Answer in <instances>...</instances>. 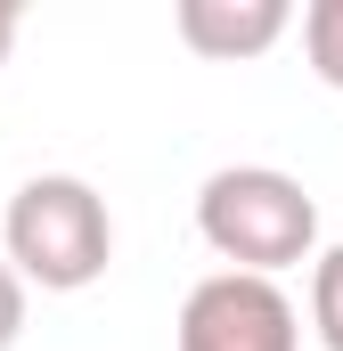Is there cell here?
I'll return each instance as SVG.
<instances>
[{"instance_id":"obj_2","label":"cell","mask_w":343,"mask_h":351,"mask_svg":"<svg viewBox=\"0 0 343 351\" xmlns=\"http://www.w3.org/2000/svg\"><path fill=\"white\" fill-rule=\"evenodd\" d=\"M0 245L8 269L41 294H82L106 278L115 262V221H106V196L74 172H41L8 196V221H0Z\"/></svg>"},{"instance_id":"obj_3","label":"cell","mask_w":343,"mask_h":351,"mask_svg":"<svg viewBox=\"0 0 343 351\" xmlns=\"http://www.w3.org/2000/svg\"><path fill=\"white\" fill-rule=\"evenodd\" d=\"M172 351H303V319H294L278 278L213 269V278L188 286Z\"/></svg>"},{"instance_id":"obj_7","label":"cell","mask_w":343,"mask_h":351,"mask_svg":"<svg viewBox=\"0 0 343 351\" xmlns=\"http://www.w3.org/2000/svg\"><path fill=\"white\" fill-rule=\"evenodd\" d=\"M16 335H25V278L0 254V351H16Z\"/></svg>"},{"instance_id":"obj_5","label":"cell","mask_w":343,"mask_h":351,"mask_svg":"<svg viewBox=\"0 0 343 351\" xmlns=\"http://www.w3.org/2000/svg\"><path fill=\"white\" fill-rule=\"evenodd\" d=\"M303 58L327 90H343V0H311L303 8Z\"/></svg>"},{"instance_id":"obj_6","label":"cell","mask_w":343,"mask_h":351,"mask_svg":"<svg viewBox=\"0 0 343 351\" xmlns=\"http://www.w3.org/2000/svg\"><path fill=\"white\" fill-rule=\"evenodd\" d=\"M311 327L327 351H343V245H327L311 262Z\"/></svg>"},{"instance_id":"obj_4","label":"cell","mask_w":343,"mask_h":351,"mask_svg":"<svg viewBox=\"0 0 343 351\" xmlns=\"http://www.w3.org/2000/svg\"><path fill=\"white\" fill-rule=\"evenodd\" d=\"M172 25H180V41H188L196 58L237 66V58H261L270 41H286L294 8H286V0H180Z\"/></svg>"},{"instance_id":"obj_8","label":"cell","mask_w":343,"mask_h":351,"mask_svg":"<svg viewBox=\"0 0 343 351\" xmlns=\"http://www.w3.org/2000/svg\"><path fill=\"white\" fill-rule=\"evenodd\" d=\"M16 25H25V8H16V0H0V66H8V49H16Z\"/></svg>"},{"instance_id":"obj_1","label":"cell","mask_w":343,"mask_h":351,"mask_svg":"<svg viewBox=\"0 0 343 351\" xmlns=\"http://www.w3.org/2000/svg\"><path fill=\"white\" fill-rule=\"evenodd\" d=\"M196 237L246 278H278L294 262H319V204L278 164H229L196 188Z\"/></svg>"}]
</instances>
